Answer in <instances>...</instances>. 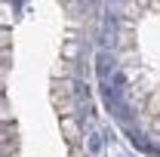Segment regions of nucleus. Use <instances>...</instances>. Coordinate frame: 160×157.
Here are the masks:
<instances>
[{"label": "nucleus", "mask_w": 160, "mask_h": 157, "mask_svg": "<svg viewBox=\"0 0 160 157\" xmlns=\"http://www.w3.org/2000/svg\"><path fill=\"white\" fill-rule=\"evenodd\" d=\"M145 111H148L151 117H160V89H154V93L148 96V102H145Z\"/></svg>", "instance_id": "f257e3e1"}, {"label": "nucleus", "mask_w": 160, "mask_h": 157, "mask_svg": "<svg viewBox=\"0 0 160 157\" xmlns=\"http://www.w3.org/2000/svg\"><path fill=\"white\" fill-rule=\"evenodd\" d=\"M65 139H68V142H77V126H74V120H65Z\"/></svg>", "instance_id": "f03ea898"}, {"label": "nucleus", "mask_w": 160, "mask_h": 157, "mask_svg": "<svg viewBox=\"0 0 160 157\" xmlns=\"http://www.w3.org/2000/svg\"><path fill=\"white\" fill-rule=\"evenodd\" d=\"M65 74H68V65H65V62L52 65V77H65Z\"/></svg>", "instance_id": "7ed1b4c3"}, {"label": "nucleus", "mask_w": 160, "mask_h": 157, "mask_svg": "<svg viewBox=\"0 0 160 157\" xmlns=\"http://www.w3.org/2000/svg\"><path fill=\"white\" fill-rule=\"evenodd\" d=\"M65 56L74 59V56H77V43H68V46H65Z\"/></svg>", "instance_id": "20e7f679"}, {"label": "nucleus", "mask_w": 160, "mask_h": 157, "mask_svg": "<svg viewBox=\"0 0 160 157\" xmlns=\"http://www.w3.org/2000/svg\"><path fill=\"white\" fill-rule=\"evenodd\" d=\"M6 43H9V31H0V49H3Z\"/></svg>", "instance_id": "39448f33"}, {"label": "nucleus", "mask_w": 160, "mask_h": 157, "mask_svg": "<svg viewBox=\"0 0 160 157\" xmlns=\"http://www.w3.org/2000/svg\"><path fill=\"white\" fill-rule=\"evenodd\" d=\"M154 133H160V117H154Z\"/></svg>", "instance_id": "423d86ee"}]
</instances>
